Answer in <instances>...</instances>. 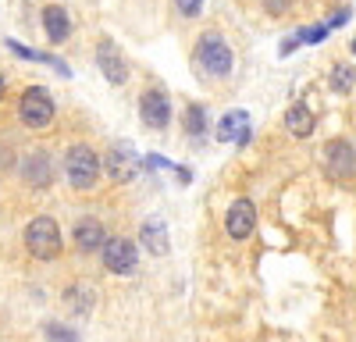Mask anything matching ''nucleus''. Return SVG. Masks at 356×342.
<instances>
[{"label":"nucleus","mask_w":356,"mask_h":342,"mask_svg":"<svg viewBox=\"0 0 356 342\" xmlns=\"http://www.w3.org/2000/svg\"><path fill=\"white\" fill-rule=\"evenodd\" d=\"M43 33H47V40H50L54 47L68 43V36H72V18H68V11H65L61 4H47V8H43Z\"/></svg>","instance_id":"14"},{"label":"nucleus","mask_w":356,"mask_h":342,"mask_svg":"<svg viewBox=\"0 0 356 342\" xmlns=\"http://www.w3.org/2000/svg\"><path fill=\"white\" fill-rule=\"evenodd\" d=\"M65 303L72 314H79V318H86L89 310H93V293L86 289V285H68V293H65Z\"/></svg>","instance_id":"18"},{"label":"nucleus","mask_w":356,"mask_h":342,"mask_svg":"<svg viewBox=\"0 0 356 342\" xmlns=\"http://www.w3.org/2000/svg\"><path fill=\"white\" fill-rule=\"evenodd\" d=\"M203 129H207V111L200 104H189L186 107V132L189 136H203Z\"/></svg>","instance_id":"20"},{"label":"nucleus","mask_w":356,"mask_h":342,"mask_svg":"<svg viewBox=\"0 0 356 342\" xmlns=\"http://www.w3.org/2000/svg\"><path fill=\"white\" fill-rule=\"evenodd\" d=\"M97 68H100V75L111 86H125L129 82V61H125V54L118 50V43H111V40L97 43Z\"/></svg>","instance_id":"8"},{"label":"nucleus","mask_w":356,"mask_h":342,"mask_svg":"<svg viewBox=\"0 0 356 342\" xmlns=\"http://www.w3.org/2000/svg\"><path fill=\"white\" fill-rule=\"evenodd\" d=\"M61 168H65L68 186H72V189H82V193L93 189V186L100 182V171H104V164H100L97 150L89 147V142H75V147H68V150H65Z\"/></svg>","instance_id":"1"},{"label":"nucleus","mask_w":356,"mask_h":342,"mask_svg":"<svg viewBox=\"0 0 356 342\" xmlns=\"http://www.w3.org/2000/svg\"><path fill=\"white\" fill-rule=\"evenodd\" d=\"M139 118L146 122V129H154V132H164L168 122H171V100L164 90H146L139 97Z\"/></svg>","instance_id":"10"},{"label":"nucleus","mask_w":356,"mask_h":342,"mask_svg":"<svg viewBox=\"0 0 356 342\" xmlns=\"http://www.w3.org/2000/svg\"><path fill=\"white\" fill-rule=\"evenodd\" d=\"M47 339H54V342H75V332L65 328V325H47Z\"/></svg>","instance_id":"23"},{"label":"nucleus","mask_w":356,"mask_h":342,"mask_svg":"<svg viewBox=\"0 0 356 342\" xmlns=\"http://www.w3.org/2000/svg\"><path fill=\"white\" fill-rule=\"evenodd\" d=\"M54 114H57L54 97L43 90V86H29V90L22 93V100H18V118H22L25 129H33V132L50 129V125H54Z\"/></svg>","instance_id":"4"},{"label":"nucleus","mask_w":356,"mask_h":342,"mask_svg":"<svg viewBox=\"0 0 356 342\" xmlns=\"http://www.w3.org/2000/svg\"><path fill=\"white\" fill-rule=\"evenodd\" d=\"M4 93H8V79H4V72H0V100H4Z\"/></svg>","instance_id":"25"},{"label":"nucleus","mask_w":356,"mask_h":342,"mask_svg":"<svg viewBox=\"0 0 356 342\" xmlns=\"http://www.w3.org/2000/svg\"><path fill=\"white\" fill-rule=\"evenodd\" d=\"M104 171H107V179L118 182V186H125L139 175V154L129 147V142H114V147H107V157L100 161Z\"/></svg>","instance_id":"6"},{"label":"nucleus","mask_w":356,"mask_h":342,"mask_svg":"<svg viewBox=\"0 0 356 342\" xmlns=\"http://www.w3.org/2000/svg\"><path fill=\"white\" fill-rule=\"evenodd\" d=\"M54 175H57V164L47 150H29L22 157V179L25 186H33V189H47L54 186Z\"/></svg>","instance_id":"7"},{"label":"nucleus","mask_w":356,"mask_h":342,"mask_svg":"<svg viewBox=\"0 0 356 342\" xmlns=\"http://www.w3.org/2000/svg\"><path fill=\"white\" fill-rule=\"evenodd\" d=\"M25 250L36 256V261H57L65 250V236L61 225H57L50 214H40L25 225Z\"/></svg>","instance_id":"2"},{"label":"nucleus","mask_w":356,"mask_h":342,"mask_svg":"<svg viewBox=\"0 0 356 342\" xmlns=\"http://www.w3.org/2000/svg\"><path fill=\"white\" fill-rule=\"evenodd\" d=\"M100 261H104V268H107L111 275H132L136 264H139V250H136L132 239L114 236V239H107V243L100 246Z\"/></svg>","instance_id":"5"},{"label":"nucleus","mask_w":356,"mask_h":342,"mask_svg":"<svg viewBox=\"0 0 356 342\" xmlns=\"http://www.w3.org/2000/svg\"><path fill=\"white\" fill-rule=\"evenodd\" d=\"M8 50L11 54H18V57H25V61H50V54H40V50H33V47H22V43H15V40H8Z\"/></svg>","instance_id":"21"},{"label":"nucleus","mask_w":356,"mask_h":342,"mask_svg":"<svg viewBox=\"0 0 356 342\" xmlns=\"http://www.w3.org/2000/svg\"><path fill=\"white\" fill-rule=\"evenodd\" d=\"M314 129H317V118H314V111H310L307 104H292V107L285 111V132H289L292 139H310Z\"/></svg>","instance_id":"15"},{"label":"nucleus","mask_w":356,"mask_h":342,"mask_svg":"<svg viewBox=\"0 0 356 342\" xmlns=\"http://www.w3.org/2000/svg\"><path fill=\"white\" fill-rule=\"evenodd\" d=\"M203 4L207 0H175V11L182 18H200L203 15Z\"/></svg>","instance_id":"22"},{"label":"nucleus","mask_w":356,"mask_h":342,"mask_svg":"<svg viewBox=\"0 0 356 342\" xmlns=\"http://www.w3.org/2000/svg\"><path fill=\"white\" fill-rule=\"evenodd\" d=\"M328 82H332V90H335L339 97H346V93H353V86H356V68H353L349 61H335Z\"/></svg>","instance_id":"17"},{"label":"nucleus","mask_w":356,"mask_h":342,"mask_svg":"<svg viewBox=\"0 0 356 342\" xmlns=\"http://www.w3.org/2000/svg\"><path fill=\"white\" fill-rule=\"evenodd\" d=\"M324 168H328V175L335 179H349L356 171V150L349 139H332L328 147H324Z\"/></svg>","instance_id":"11"},{"label":"nucleus","mask_w":356,"mask_h":342,"mask_svg":"<svg viewBox=\"0 0 356 342\" xmlns=\"http://www.w3.org/2000/svg\"><path fill=\"white\" fill-rule=\"evenodd\" d=\"M214 136H218V142H239V147H246L250 136H253L250 114H246V111H228V114H221Z\"/></svg>","instance_id":"13"},{"label":"nucleus","mask_w":356,"mask_h":342,"mask_svg":"<svg viewBox=\"0 0 356 342\" xmlns=\"http://www.w3.org/2000/svg\"><path fill=\"white\" fill-rule=\"evenodd\" d=\"M253 228H257V207H253V200L239 196V200L228 207V214H225V232H228L235 243H243V239L253 236Z\"/></svg>","instance_id":"9"},{"label":"nucleus","mask_w":356,"mask_h":342,"mask_svg":"<svg viewBox=\"0 0 356 342\" xmlns=\"http://www.w3.org/2000/svg\"><path fill=\"white\" fill-rule=\"evenodd\" d=\"M196 61L203 68V75H211V79H228L232 68H235V54L228 47V40L221 33H203L196 40Z\"/></svg>","instance_id":"3"},{"label":"nucleus","mask_w":356,"mask_h":342,"mask_svg":"<svg viewBox=\"0 0 356 342\" xmlns=\"http://www.w3.org/2000/svg\"><path fill=\"white\" fill-rule=\"evenodd\" d=\"M292 4H296V0H264L267 15H289V11H292Z\"/></svg>","instance_id":"24"},{"label":"nucleus","mask_w":356,"mask_h":342,"mask_svg":"<svg viewBox=\"0 0 356 342\" xmlns=\"http://www.w3.org/2000/svg\"><path fill=\"white\" fill-rule=\"evenodd\" d=\"M139 243L150 250L154 256H164L171 250V239H168V225L161 218H146L143 228H139Z\"/></svg>","instance_id":"16"},{"label":"nucleus","mask_w":356,"mask_h":342,"mask_svg":"<svg viewBox=\"0 0 356 342\" xmlns=\"http://www.w3.org/2000/svg\"><path fill=\"white\" fill-rule=\"evenodd\" d=\"M328 22H321V25H310V28H300V33H296L285 47H282V54H289V50H296V47H303V43H321L324 36H328Z\"/></svg>","instance_id":"19"},{"label":"nucleus","mask_w":356,"mask_h":342,"mask_svg":"<svg viewBox=\"0 0 356 342\" xmlns=\"http://www.w3.org/2000/svg\"><path fill=\"white\" fill-rule=\"evenodd\" d=\"M72 243L79 253H100V246L107 243V228L100 218H79L72 228Z\"/></svg>","instance_id":"12"},{"label":"nucleus","mask_w":356,"mask_h":342,"mask_svg":"<svg viewBox=\"0 0 356 342\" xmlns=\"http://www.w3.org/2000/svg\"><path fill=\"white\" fill-rule=\"evenodd\" d=\"M349 50H353V57H356V40H353V43H349Z\"/></svg>","instance_id":"26"}]
</instances>
